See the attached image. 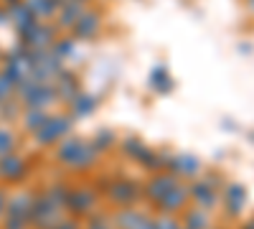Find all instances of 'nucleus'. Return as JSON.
<instances>
[{"label": "nucleus", "instance_id": "obj_43", "mask_svg": "<svg viewBox=\"0 0 254 229\" xmlns=\"http://www.w3.org/2000/svg\"><path fill=\"white\" fill-rule=\"evenodd\" d=\"M242 229H254V219H249V222H244V224H242Z\"/></svg>", "mask_w": 254, "mask_h": 229}, {"label": "nucleus", "instance_id": "obj_26", "mask_svg": "<svg viewBox=\"0 0 254 229\" xmlns=\"http://www.w3.org/2000/svg\"><path fill=\"white\" fill-rule=\"evenodd\" d=\"M49 51H54L61 61H66V59H71V56L76 54V38H71V36H59Z\"/></svg>", "mask_w": 254, "mask_h": 229}, {"label": "nucleus", "instance_id": "obj_27", "mask_svg": "<svg viewBox=\"0 0 254 229\" xmlns=\"http://www.w3.org/2000/svg\"><path fill=\"white\" fill-rule=\"evenodd\" d=\"M69 194H71V189L66 183H54V186H49L46 189V199L54 204V206H59V209H66V201H69Z\"/></svg>", "mask_w": 254, "mask_h": 229}, {"label": "nucleus", "instance_id": "obj_21", "mask_svg": "<svg viewBox=\"0 0 254 229\" xmlns=\"http://www.w3.org/2000/svg\"><path fill=\"white\" fill-rule=\"evenodd\" d=\"M97 105H99V99L94 97V94H87V92H81L74 102H71V117H89L94 110H97Z\"/></svg>", "mask_w": 254, "mask_h": 229}, {"label": "nucleus", "instance_id": "obj_17", "mask_svg": "<svg viewBox=\"0 0 254 229\" xmlns=\"http://www.w3.org/2000/svg\"><path fill=\"white\" fill-rule=\"evenodd\" d=\"M147 84H150V89L158 92V94H168L176 87V81H173V76H171L165 64H155L150 69V76H147Z\"/></svg>", "mask_w": 254, "mask_h": 229}, {"label": "nucleus", "instance_id": "obj_23", "mask_svg": "<svg viewBox=\"0 0 254 229\" xmlns=\"http://www.w3.org/2000/svg\"><path fill=\"white\" fill-rule=\"evenodd\" d=\"M97 160H99V151L94 148L92 143H84L71 168H74V171H87V168H92V165H94Z\"/></svg>", "mask_w": 254, "mask_h": 229}, {"label": "nucleus", "instance_id": "obj_15", "mask_svg": "<svg viewBox=\"0 0 254 229\" xmlns=\"http://www.w3.org/2000/svg\"><path fill=\"white\" fill-rule=\"evenodd\" d=\"M33 199H36V194H31V191L10 194L8 196V204H5V214L8 217H26L28 219L31 217V209H33Z\"/></svg>", "mask_w": 254, "mask_h": 229}, {"label": "nucleus", "instance_id": "obj_5", "mask_svg": "<svg viewBox=\"0 0 254 229\" xmlns=\"http://www.w3.org/2000/svg\"><path fill=\"white\" fill-rule=\"evenodd\" d=\"M61 209L59 206H54L44 194L41 196H36L33 199V209H31V217H28V224L31 227H36V229H51V227H56L59 222H61Z\"/></svg>", "mask_w": 254, "mask_h": 229}, {"label": "nucleus", "instance_id": "obj_39", "mask_svg": "<svg viewBox=\"0 0 254 229\" xmlns=\"http://www.w3.org/2000/svg\"><path fill=\"white\" fill-rule=\"evenodd\" d=\"M18 3H23V0H0V5H3L5 10H8V8H13V5H18Z\"/></svg>", "mask_w": 254, "mask_h": 229}, {"label": "nucleus", "instance_id": "obj_7", "mask_svg": "<svg viewBox=\"0 0 254 229\" xmlns=\"http://www.w3.org/2000/svg\"><path fill=\"white\" fill-rule=\"evenodd\" d=\"M54 89H56V99L64 102V105H71V102L81 94V84L74 72H69L64 67L56 76H54Z\"/></svg>", "mask_w": 254, "mask_h": 229}, {"label": "nucleus", "instance_id": "obj_4", "mask_svg": "<svg viewBox=\"0 0 254 229\" xmlns=\"http://www.w3.org/2000/svg\"><path fill=\"white\" fill-rule=\"evenodd\" d=\"M102 26H104L102 10L99 8H87L79 15L76 23L71 26V38H76V41H94L102 33Z\"/></svg>", "mask_w": 254, "mask_h": 229}, {"label": "nucleus", "instance_id": "obj_32", "mask_svg": "<svg viewBox=\"0 0 254 229\" xmlns=\"http://www.w3.org/2000/svg\"><path fill=\"white\" fill-rule=\"evenodd\" d=\"M153 224H155V229H181V222L173 214H163V217L153 219Z\"/></svg>", "mask_w": 254, "mask_h": 229}, {"label": "nucleus", "instance_id": "obj_19", "mask_svg": "<svg viewBox=\"0 0 254 229\" xmlns=\"http://www.w3.org/2000/svg\"><path fill=\"white\" fill-rule=\"evenodd\" d=\"M8 23L15 28V33H20V31H26V28H31L33 23H38V18L23 5V3H18V5H13V8H8Z\"/></svg>", "mask_w": 254, "mask_h": 229}, {"label": "nucleus", "instance_id": "obj_40", "mask_svg": "<svg viewBox=\"0 0 254 229\" xmlns=\"http://www.w3.org/2000/svg\"><path fill=\"white\" fill-rule=\"evenodd\" d=\"M3 23H8V10L0 5V26H3Z\"/></svg>", "mask_w": 254, "mask_h": 229}, {"label": "nucleus", "instance_id": "obj_28", "mask_svg": "<svg viewBox=\"0 0 254 229\" xmlns=\"http://www.w3.org/2000/svg\"><path fill=\"white\" fill-rule=\"evenodd\" d=\"M115 143H117V133L110 130V128H102V130H97V133L92 135V145H94L99 153L112 151V145H115Z\"/></svg>", "mask_w": 254, "mask_h": 229}, {"label": "nucleus", "instance_id": "obj_38", "mask_svg": "<svg viewBox=\"0 0 254 229\" xmlns=\"http://www.w3.org/2000/svg\"><path fill=\"white\" fill-rule=\"evenodd\" d=\"M137 229H155V224H153V219L150 217H145L142 222H140V227Z\"/></svg>", "mask_w": 254, "mask_h": 229}, {"label": "nucleus", "instance_id": "obj_18", "mask_svg": "<svg viewBox=\"0 0 254 229\" xmlns=\"http://www.w3.org/2000/svg\"><path fill=\"white\" fill-rule=\"evenodd\" d=\"M84 143H87L84 138H76V135H66V138H64V140L59 143V151H56V158H59V163H64V165H69V168H71Z\"/></svg>", "mask_w": 254, "mask_h": 229}, {"label": "nucleus", "instance_id": "obj_22", "mask_svg": "<svg viewBox=\"0 0 254 229\" xmlns=\"http://www.w3.org/2000/svg\"><path fill=\"white\" fill-rule=\"evenodd\" d=\"M49 117H51L49 110H33V107H28V110L23 112V128H26L28 133H38V130L49 122Z\"/></svg>", "mask_w": 254, "mask_h": 229}, {"label": "nucleus", "instance_id": "obj_42", "mask_svg": "<svg viewBox=\"0 0 254 229\" xmlns=\"http://www.w3.org/2000/svg\"><path fill=\"white\" fill-rule=\"evenodd\" d=\"M244 5H247L249 13H254V0H244Z\"/></svg>", "mask_w": 254, "mask_h": 229}, {"label": "nucleus", "instance_id": "obj_6", "mask_svg": "<svg viewBox=\"0 0 254 229\" xmlns=\"http://www.w3.org/2000/svg\"><path fill=\"white\" fill-rule=\"evenodd\" d=\"M107 196H110V201H115L117 206L127 209V206H132V204L142 196V189H140L135 181H130V178H120V181L110 183Z\"/></svg>", "mask_w": 254, "mask_h": 229}, {"label": "nucleus", "instance_id": "obj_20", "mask_svg": "<svg viewBox=\"0 0 254 229\" xmlns=\"http://www.w3.org/2000/svg\"><path fill=\"white\" fill-rule=\"evenodd\" d=\"M64 0H23V5L38 18V20H49L56 18L59 8H61Z\"/></svg>", "mask_w": 254, "mask_h": 229}, {"label": "nucleus", "instance_id": "obj_30", "mask_svg": "<svg viewBox=\"0 0 254 229\" xmlns=\"http://www.w3.org/2000/svg\"><path fill=\"white\" fill-rule=\"evenodd\" d=\"M15 151V133L8 128H0V158Z\"/></svg>", "mask_w": 254, "mask_h": 229}, {"label": "nucleus", "instance_id": "obj_34", "mask_svg": "<svg viewBox=\"0 0 254 229\" xmlns=\"http://www.w3.org/2000/svg\"><path fill=\"white\" fill-rule=\"evenodd\" d=\"M28 219L26 217H8L5 214V222H3V229H28Z\"/></svg>", "mask_w": 254, "mask_h": 229}, {"label": "nucleus", "instance_id": "obj_9", "mask_svg": "<svg viewBox=\"0 0 254 229\" xmlns=\"http://www.w3.org/2000/svg\"><path fill=\"white\" fill-rule=\"evenodd\" d=\"M188 196L193 199L196 206H198V209H203V212H211V209L219 204V191H216L206 178L190 181V183H188Z\"/></svg>", "mask_w": 254, "mask_h": 229}, {"label": "nucleus", "instance_id": "obj_11", "mask_svg": "<svg viewBox=\"0 0 254 229\" xmlns=\"http://www.w3.org/2000/svg\"><path fill=\"white\" fill-rule=\"evenodd\" d=\"M168 171L176 173L178 178L193 181L201 171V160L190 153H178V155H171V160H168Z\"/></svg>", "mask_w": 254, "mask_h": 229}, {"label": "nucleus", "instance_id": "obj_31", "mask_svg": "<svg viewBox=\"0 0 254 229\" xmlns=\"http://www.w3.org/2000/svg\"><path fill=\"white\" fill-rule=\"evenodd\" d=\"M23 110V105H20V99L18 97H10V99H5L3 105H0V112H3V117H18V112Z\"/></svg>", "mask_w": 254, "mask_h": 229}, {"label": "nucleus", "instance_id": "obj_12", "mask_svg": "<svg viewBox=\"0 0 254 229\" xmlns=\"http://www.w3.org/2000/svg\"><path fill=\"white\" fill-rule=\"evenodd\" d=\"M97 206V191L89 189V186H81V189H71L69 201H66V209L71 214H89Z\"/></svg>", "mask_w": 254, "mask_h": 229}, {"label": "nucleus", "instance_id": "obj_25", "mask_svg": "<svg viewBox=\"0 0 254 229\" xmlns=\"http://www.w3.org/2000/svg\"><path fill=\"white\" fill-rule=\"evenodd\" d=\"M142 219H145V214H140V212H135V209H130V206H127V209H122L112 222H115L117 229H137Z\"/></svg>", "mask_w": 254, "mask_h": 229}, {"label": "nucleus", "instance_id": "obj_29", "mask_svg": "<svg viewBox=\"0 0 254 229\" xmlns=\"http://www.w3.org/2000/svg\"><path fill=\"white\" fill-rule=\"evenodd\" d=\"M142 148H145V143H142L137 135H127V138L122 140V151H125V155H127V158H132V160H135V155H137Z\"/></svg>", "mask_w": 254, "mask_h": 229}, {"label": "nucleus", "instance_id": "obj_14", "mask_svg": "<svg viewBox=\"0 0 254 229\" xmlns=\"http://www.w3.org/2000/svg\"><path fill=\"white\" fill-rule=\"evenodd\" d=\"M87 10V3L81 0H64L59 13H56V28L59 31H71V26L79 20V15Z\"/></svg>", "mask_w": 254, "mask_h": 229}, {"label": "nucleus", "instance_id": "obj_36", "mask_svg": "<svg viewBox=\"0 0 254 229\" xmlns=\"http://www.w3.org/2000/svg\"><path fill=\"white\" fill-rule=\"evenodd\" d=\"M51 229H81L79 227V222L76 219H61L56 227H51Z\"/></svg>", "mask_w": 254, "mask_h": 229}, {"label": "nucleus", "instance_id": "obj_16", "mask_svg": "<svg viewBox=\"0 0 254 229\" xmlns=\"http://www.w3.org/2000/svg\"><path fill=\"white\" fill-rule=\"evenodd\" d=\"M224 201H226V212L231 217H239L247 206V189L242 183H229L224 191Z\"/></svg>", "mask_w": 254, "mask_h": 229}, {"label": "nucleus", "instance_id": "obj_33", "mask_svg": "<svg viewBox=\"0 0 254 229\" xmlns=\"http://www.w3.org/2000/svg\"><path fill=\"white\" fill-rule=\"evenodd\" d=\"M10 97H15V84L0 74V105H3L5 99H10Z\"/></svg>", "mask_w": 254, "mask_h": 229}, {"label": "nucleus", "instance_id": "obj_24", "mask_svg": "<svg viewBox=\"0 0 254 229\" xmlns=\"http://www.w3.org/2000/svg\"><path fill=\"white\" fill-rule=\"evenodd\" d=\"M181 227L183 229H211V217L203 209H188Z\"/></svg>", "mask_w": 254, "mask_h": 229}, {"label": "nucleus", "instance_id": "obj_35", "mask_svg": "<svg viewBox=\"0 0 254 229\" xmlns=\"http://www.w3.org/2000/svg\"><path fill=\"white\" fill-rule=\"evenodd\" d=\"M87 229H112V222L104 217V214H94L92 219H89V227Z\"/></svg>", "mask_w": 254, "mask_h": 229}, {"label": "nucleus", "instance_id": "obj_41", "mask_svg": "<svg viewBox=\"0 0 254 229\" xmlns=\"http://www.w3.org/2000/svg\"><path fill=\"white\" fill-rule=\"evenodd\" d=\"M239 51H242V54H252V51H254V46H252V44H242V46H239Z\"/></svg>", "mask_w": 254, "mask_h": 229}, {"label": "nucleus", "instance_id": "obj_3", "mask_svg": "<svg viewBox=\"0 0 254 229\" xmlns=\"http://www.w3.org/2000/svg\"><path fill=\"white\" fill-rule=\"evenodd\" d=\"M56 38H59V28L44 23V20H38V23H33L31 28H26V31L18 33V44H23L26 49L49 51V49L54 46Z\"/></svg>", "mask_w": 254, "mask_h": 229}, {"label": "nucleus", "instance_id": "obj_13", "mask_svg": "<svg viewBox=\"0 0 254 229\" xmlns=\"http://www.w3.org/2000/svg\"><path fill=\"white\" fill-rule=\"evenodd\" d=\"M188 201H190V196H188V186H183V183L178 181L173 189L158 201V206H160V212H165V214H178V212L186 209V204H188Z\"/></svg>", "mask_w": 254, "mask_h": 229}, {"label": "nucleus", "instance_id": "obj_8", "mask_svg": "<svg viewBox=\"0 0 254 229\" xmlns=\"http://www.w3.org/2000/svg\"><path fill=\"white\" fill-rule=\"evenodd\" d=\"M28 176V160L23 155H18L15 151L0 158V178L8 183H20Z\"/></svg>", "mask_w": 254, "mask_h": 229}, {"label": "nucleus", "instance_id": "obj_1", "mask_svg": "<svg viewBox=\"0 0 254 229\" xmlns=\"http://www.w3.org/2000/svg\"><path fill=\"white\" fill-rule=\"evenodd\" d=\"M15 97L20 99V105H23L26 110L28 107H33V110H49L54 102H59L54 84H38V81H33L28 76L15 87Z\"/></svg>", "mask_w": 254, "mask_h": 229}, {"label": "nucleus", "instance_id": "obj_2", "mask_svg": "<svg viewBox=\"0 0 254 229\" xmlns=\"http://www.w3.org/2000/svg\"><path fill=\"white\" fill-rule=\"evenodd\" d=\"M71 128H74V117L64 115V112H56V115L49 117V122L38 133H33V140H36V145H41V148H49V145L61 143L66 135H71Z\"/></svg>", "mask_w": 254, "mask_h": 229}, {"label": "nucleus", "instance_id": "obj_10", "mask_svg": "<svg viewBox=\"0 0 254 229\" xmlns=\"http://www.w3.org/2000/svg\"><path fill=\"white\" fill-rule=\"evenodd\" d=\"M176 183H178V176H176V173H171V171H158L150 181L145 183V191H142V196L158 204V201H160L168 191L173 189Z\"/></svg>", "mask_w": 254, "mask_h": 229}, {"label": "nucleus", "instance_id": "obj_44", "mask_svg": "<svg viewBox=\"0 0 254 229\" xmlns=\"http://www.w3.org/2000/svg\"><path fill=\"white\" fill-rule=\"evenodd\" d=\"M181 229H183V227H181Z\"/></svg>", "mask_w": 254, "mask_h": 229}, {"label": "nucleus", "instance_id": "obj_37", "mask_svg": "<svg viewBox=\"0 0 254 229\" xmlns=\"http://www.w3.org/2000/svg\"><path fill=\"white\" fill-rule=\"evenodd\" d=\"M5 204H8V191L0 189V217L5 214Z\"/></svg>", "mask_w": 254, "mask_h": 229}]
</instances>
